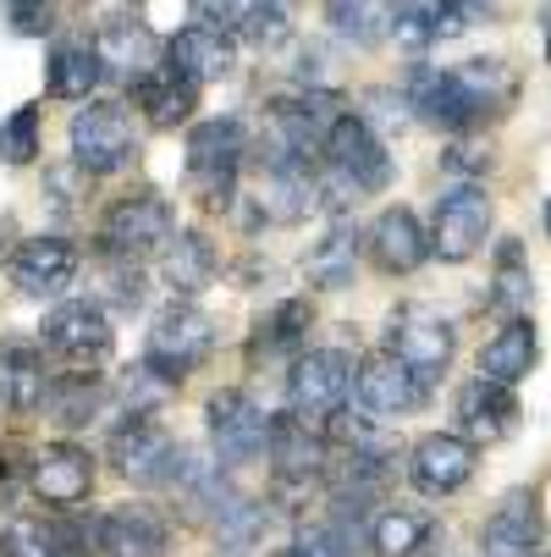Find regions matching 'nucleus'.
<instances>
[{
  "mask_svg": "<svg viewBox=\"0 0 551 557\" xmlns=\"http://www.w3.org/2000/svg\"><path fill=\"white\" fill-rule=\"evenodd\" d=\"M480 463V447L468 436H452V431H436L425 436L414 453H409V481L425 492V497H452L468 486V474Z\"/></svg>",
  "mask_w": 551,
  "mask_h": 557,
  "instance_id": "nucleus-11",
  "label": "nucleus"
},
{
  "mask_svg": "<svg viewBox=\"0 0 551 557\" xmlns=\"http://www.w3.org/2000/svg\"><path fill=\"white\" fill-rule=\"evenodd\" d=\"M100 381L95 375H61V381H50V392H45V404L55 409V420L61 425H89V414L100 409Z\"/></svg>",
  "mask_w": 551,
  "mask_h": 557,
  "instance_id": "nucleus-34",
  "label": "nucleus"
},
{
  "mask_svg": "<svg viewBox=\"0 0 551 557\" xmlns=\"http://www.w3.org/2000/svg\"><path fill=\"white\" fill-rule=\"evenodd\" d=\"M546 232H551V199H546Z\"/></svg>",
  "mask_w": 551,
  "mask_h": 557,
  "instance_id": "nucleus-41",
  "label": "nucleus"
},
{
  "mask_svg": "<svg viewBox=\"0 0 551 557\" xmlns=\"http://www.w3.org/2000/svg\"><path fill=\"white\" fill-rule=\"evenodd\" d=\"M215 348V326H210V314L193 309V304H172L154 314V326H149V370L154 375H166V381H183V370H193L204 354Z\"/></svg>",
  "mask_w": 551,
  "mask_h": 557,
  "instance_id": "nucleus-2",
  "label": "nucleus"
},
{
  "mask_svg": "<svg viewBox=\"0 0 551 557\" xmlns=\"http://www.w3.org/2000/svg\"><path fill=\"white\" fill-rule=\"evenodd\" d=\"M243 127L238 122H199L188 133V183L199 188V199L210 210L231 205V188H238V166H243Z\"/></svg>",
  "mask_w": 551,
  "mask_h": 557,
  "instance_id": "nucleus-1",
  "label": "nucleus"
},
{
  "mask_svg": "<svg viewBox=\"0 0 551 557\" xmlns=\"http://www.w3.org/2000/svg\"><path fill=\"white\" fill-rule=\"evenodd\" d=\"M100 77H105V61L89 45H61L45 66V89L55 100H89L100 89Z\"/></svg>",
  "mask_w": 551,
  "mask_h": 557,
  "instance_id": "nucleus-27",
  "label": "nucleus"
},
{
  "mask_svg": "<svg viewBox=\"0 0 551 557\" xmlns=\"http://www.w3.org/2000/svg\"><path fill=\"white\" fill-rule=\"evenodd\" d=\"M546 541V513L535 492H508L480 530V557H535Z\"/></svg>",
  "mask_w": 551,
  "mask_h": 557,
  "instance_id": "nucleus-14",
  "label": "nucleus"
},
{
  "mask_svg": "<svg viewBox=\"0 0 551 557\" xmlns=\"http://www.w3.org/2000/svg\"><path fill=\"white\" fill-rule=\"evenodd\" d=\"M45 343L66 359H100V354H111V321L100 304L72 298V304H55L45 314Z\"/></svg>",
  "mask_w": 551,
  "mask_h": 557,
  "instance_id": "nucleus-16",
  "label": "nucleus"
},
{
  "mask_svg": "<svg viewBox=\"0 0 551 557\" xmlns=\"http://www.w3.org/2000/svg\"><path fill=\"white\" fill-rule=\"evenodd\" d=\"M72 154H77V166L84 172H116L127 166V154H133V122L116 100H89L84 111L72 116Z\"/></svg>",
  "mask_w": 551,
  "mask_h": 557,
  "instance_id": "nucleus-6",
  "label": "nucleus"
},
{
  "mask_svg": "<svg viewBox=\"0 0 551 557\" xmlns=\"http://www.w3.org/2000/svg\"><path fill=\"white\" fill-rule=\"evenodd\" d=\"M486 232H491V199H486V188L463 183V188H452V194L436 205L430 255H441L447 265H458V260H468V255L486 249Z\"/></svg>",
  "mask_w": 551,
  "mask_h": 557,
  "instance_id": "nucleus-7",
  "label": "nucleus"
},
{
  "mask_svg": "<svg viewBox=\"0 0 551 557\" xmlns=\"http://www.w3.org/2000/svg\"><path fill=\"white\" fill-rule=\"evenodd\" d=\"M353 386H359V397H364V409H375V414H409V409H419L425 404V381L398 359V354H370L359 370H353Z\"/></svg>",
  "mask_w": 551,
  "mask_h": 557,
  "instance_id": "nucleus-15",
  "label": "nucleus"
},
{
  "mask_svg": "<svg viewBox=\"0 0 551 557\" xmlns=\"http://www.w3.org/2000/svg\"><path fill=\"white\" fill-rule=\"evenodd\" d=\"M111 453H116L122 474H127V481H138V486L177 481L183 463H188V458L177 453V442H172L161 425H149L143 414H133V425H122V431L111 436Z\"/></svg>",
  "mask_w": 551,
  "mask_h": 557,
  "instance_id": "nucleus-12",
  "label": "nucleus"
},
{
  "mask_svg": "<svg viewBox=\"0 0 551 557\" xmlns=\"http://www.w3.org/2000/svg\"><path fill=\"white\" fill-rule=\"evenodd\" d=\"M303 326H309V304H281L271 321L260 326V343H254V359L260 354H281V348H298V337H303Z\"/></svg>",
  "mask_w": 551,
  "mask_h": 557,
  "instance_id": "nucleus-36",
  "label": "nucleus"
},
{
  "mask_svg": "<svg viewBox=\"0 0 551 557\" xmlns=\"http://www.w3.org/2000/svg\"><path fill=\"white\" fill-rule=\"evenodd\" d=\"M7 23L17 34H45L50 28V0H7Z\"/></svg>",
  "mask_w": 551,
  "mask_h": 557,
  "instance_id": "nucleus-38",
  "label": "nucleus"
},
{
  "mask_svg": "<svg viewBox=\"0 0 551 557\" xmlns=\"http://www.w3.org/2000/svg\"><path fill=\"white\" fill-rule=\"evenodd\" d=\"M370 255H375V265L380 271H391V276H409V271H419L425 265V255H430V237H425V226L414 221V210H380L375 215V226H370Z\"/></svg>",
  "mask_w": 551,
  "mask_h": 557,
  "instance_id": "nucleus-18",
  "label": "nucleus"
},
{
  "mask_svg": "<svg viewBox=\"0 0 551 557\" xmlns=\"http://www.w3.org/2000/svg\"><path fill=\"white\" fill-rule=\"evenodd\" d=\"M409 106H414L430 127H447V133H463V127L486 122L480 100L468 95V84H463L458 66H414V72H409Z\"/></svg>",
  "mask_w": 551,
  "mask_h": 557,
  "instance_id": "nucleus-9",
  "label": "nucleus"
},
{
  "mask_svg": "<svg viewBox=\"0 0 551 557\" xmlns=\"http://www.w3.org/2000/svg\"><path fill=\"white\" fill-rule=\"evenodd\" d=\"M321 154L331 161L337 177H348V183L364 188V194H380V188L391 183V154H386V144H380L375 127H370L364 116H353V111H342V116L331 122Z\"/></svg>",
  "mask_w": 551,
  "mask_h": 557,
  "instance_id": "nucleus-5",
  "label": "nucleus"
},
{
  "mask_svg": "<svg viewBox=\"0 0 551 557\" xmlns=\"http://www.w3.org/2000/svg\"><path fill=\"white\" fill-rule=\"evenodd\" d=\"M276 557H309V552H303V546H287V552H276Z\"/></svg>",
  "mask_w": 551,
  "mask_h": 557,
  "instance_id": "nucleus-39",
  "label": "nucleus"
},
{
  "mask_svg": "<svg viewBox=\"0 0 551 557\" xmlns=\"http://www.w3.org/2000/svg\"><path fill=\"white\" fill-rule=\"evenodd\" d=\"M353 260H359V226L348 215H337L326 226V237L309 249V282L321 287H348L353 282Z\"/></svg>",
  "mask_w": 551,
  "mask_h": 557,
  "instance_id": "nucleus-28",
  "label": "nucleus"
},
{
  "mask_svg": "<svg viewBox=\"0 0 551 557\" xmlns=\"http://www.w3.org/2000/svg\"><path fill=\"white\" fill-rule=\"evenodd\" d=\"M166 55H172V66H183L193 77V84H210V77H226L231 66H238V50H231L226 28H215V23H188L166 45Z\"/></svg>",
  "mask_w": 551,
  "mask_h": 557,
  "instance_id": "nucleus-23",
  "label": "nucleus"
},
{
  "mask_svg": "<svg viewBox=\"0 0 551 557\" xmlns=\"http://www.w3.org/2000/svg\"><path fill=\"white\" fill-rule=\"evenodd\" d=\"M430 535H436V519H430V513L386 508V513L370 524V552H375V557H414V552H425Z\"/></svg>",
  "mask_w": 551,
  "mask_h": 557,
  "instance_id": "nucleus-29",
  "label": "nucleus"
},
{
  "mask_svg": "<svg viewBox=\"0 0 551 557\" xmlns=\"http://www.w3.org/2000/svg\"><path fill=\"white\" fill-rule=\"evenodd\" d=\"M518 420H524V409H518V397H513L508 381L480 375V381H468L458 392V425H463V436L475 447L480 442H508L518 431Z\"/></svg>",
  "mask_w": 551,
  "mask_h": 557,
  "instance_id": "nucleus-13",
  "label": "nucleus"
},
{
  "mask_svg": "<svg viewBox=\"0 0 551 557\" xmlns=\"http://www.w3.org/2000/svg\"><path fill=\"white\" fill-rule=\"evenodd\" d=\"M95 486V463L84 447H72V442H55L34 458V492L55 508H72V503H84Z\"/></svg>",
  "mask_w": 551,
  "mask_h": 557,
  "instance_id": "nucleus-19",
  "label": "nucleus"
},
{
  "mask_svg": "<svg viewBox=\"0 0 551 557\" xmlns=\"http://www.w3.org/2000/svg\"><path fill=\"white\" fill-rule=\"evenodd\" d=\"M172 232H177V221H172V205L161 194H127V199L111 205L100 237H105V249L116 260H138L149 249H161Z\"/></svg>",
  "mask_w": 551,
  "mask_h": 557,
  "instance_id": "nucleus-8",
  "label": "nucleus"
},
{
  "mask_svg": "<svg viewBox=\"0 0 551 557\" xmlns=\"http://www.w3.org/2000/svg\"><path fill=\"white\" fill-rule=\"evenodd\" d=\"M265 447H271V463H276L281 481H309V474L326 469V442L314 436L298 414H276Z\"/></svg>",
  "mask_w": 551,
  "mask_h": 557,
  "instance_id": "nucleus-24",
  "label": "nucleus"
},
{
  "mask_svg": "<svg viewBox=\"0 0 551 557\" xmlns=\"http://www.w3.org/2000/svg\"><path fill=\"white\" fill-rule=\"evenodd\" d=\"M468 23H475V0H398L391 7V34L414 50L458 39Z\"/></svg>",
  "mask_w": 551,
  "mask_h": 557,
  "instance_id": "nucleus-17",
  "label": "nucleus"
},
{
  "mask_svg": "<svg viewBox=\"0 0 551 557\" xmlns=\"http://www.w3.org/2000/svg\"><path fill=\"white\" fill-rule=\"evenodd\" d=\"M210 276H215V249L204 232L166 237V282L177 293H199V287H210Z\"/></svg>",
  "mask_w": 551,
  "mask_h": 557,
  "instance_id": "nucleus-31",
  "label": "nucleus"
},
{
  "mask_svg": "<svg viewBox=\"0 0 551 557\" xmlns=\"http://www.w3.org/2000/svg\"><path fill=\"white\" fill-rule=\"evenodd\" d=\"M77 276V249L66 244V237H28V244L17 249L12 260V282L23 293H61L66 282Z\"/></svg>",
  "mask_w": 551,
  "mask_h": 557,
  "instance_id": "nucleus-21",
  "label": "nucleus"
},
{
  "mask_svg": "<svg viewBox=\"0 0 551 557\" xmlns=\"http://www.w3.org/2000/svg\"><path fill=\"white\" fill-rule=\"evenodd\" d=\"M95 55H100L105 66H116V72L138 77V72H149V66H154L161 45H154V34H149V28H138V23H105V28H100V39H95Z\"/></svg>",
  "mask_w": 551,
  "mask_h": 557,
  "instance_id": "nucleus-30",
  "label": "nucleus"
},
{
  "mask_svg": "<svg viewBox=\"0 0 551 557\" xmlns=\"http://www.w3.org/2000/svg\"><path fill=\"white\" fill-rule=\"evenodd\" d=\"M353 392V359L342 348H314L292 364L287 397H292V414L298 420H331Z\"/></svg>",
  "mask_w": 551,
  "mask_h": 557,
  "instance_id": "nucleus-4",
  "label": "nucleus"
},
{
  "mask_svg": "<svg viewBox=\"0 0 551 557\" xmlns=\"http://www.w3.org/2000/svg\"><path fill=\"white\" fill-rule=\"evenodd\" d=\"M386 348L398 354L419 381H436V375L452 364L458 337H452L447 314H436V309H425V304H403L398 314H391V326H386Z\"/></svg>",
  "mask_w": 551,
  "mask_h": 557,
  "instance_id": "nucleus-3",
  "label": "nucleus"
},
{
  "mask_svg": "<svg viewBox=\"0 0 551 557\" xmlns=\"http://www.w3.org/2000/svg\"><path fill=\"white\" fill-rule=\"evenodd\" d=\"M238 34L254 39V45H265V50L281 45V39H287V0H249Z\"/></svg>",
  "mask_w": 551,
  "mask_h": 557,
  "instance_id": "nucleus-37",
  "label": "nucleus"
},
{
  "mask_svg": "<svg viewBox=\"0 0 551 557\" xmlns=\"http://www.w3.org/2000/svg\"><path fill=\"white\" fill-rule=\"evenodd\" d=\"M50 392V375H45V359L39 348L28 343H0V404L17 409V414H34Z\"/></svg>",
  "mask_w": 551,
  "mask_h": 557,
  "instance_id": "nucleus-25",
  "label": "nucleus"
},
{
  "mask_svg": "<svg viewBox=\"0 0 551 557\" xmlns=\"http://www.w3.org/2000/svg\"><path fill=\"white\" fill-rule=\"evenodd\" d=\"M133 100L149 111V122L154 127H177L188 111H193V100H199V84L183 72V66H149V72H138L133 77Z\"/></svg>",
  "mask_w": 551,
  "mask_h": 557,
  "instance_id": "nucleus-20",
  "label": "nucleus"
},
{
  "mask_svg": "<svg viewBox=\"0 0 551 557\" xmlns=\"http://www.w3.org/2000/svg\"><path fill=\"white\" fill-rule=\"evenodd\" d=\"M133 7H138V0H133Z\"/></svg>",
  "mask_w": 551,
  "mask_h": 557,
  "instance_id": "nucleus-42",
  "label": "nucleus"
},
{
  "mask_svg": "<svg viewBox=\"0 0 551 557\" xmlns=\"http://www.w3.org/2000/svg\"><path fill=\"white\" fill-rule=\"evenodd\" d=\"M326 23L353 45H375L391 28V12L380 7V0H326Z\"/></svg>",
  "mask_w": 551,
  "mask_h": 557,
  "instance_id": "nucleus-33",
  "label": "nucleus"
},
{
  "mask_svg": "<svg viewBox=\"0 0 551 557\" xmlns=\"http://www.w3.org/2000/svg\"><path fill=\"white\" fill-rule=\"evenodd\" d=\"M535 359H540V337H535V326L524 321V314H513V321L480 348V375L513 386V381H524L535 370Z\"/></svg>",
  "mask_w": 551,
  "mask_h": 557,
  "instance_id": "nucleus-26",
  "label": "nucleus"
},
{
  "mask_svg": "<svg viewBox=\"0 0 551 557\" xmlns=\"http://www.w3.org/2000/svg\"><path fill=\"white\" fill-rule=\"evenodd\" d=\"M546 55H551V12H546Z\"/></svg>",
  "mask_w": 551,
  "mask_h": 557,
  "instance_id": "nucleus-40",
  "label": "nucleus"
},
{
  "mask_svg": "<svg viewBox=\"0 0 551 557\" xmlns=\"http://www.w3.org/2000/svg\"><path fill=\"white\" fill-rule=\"evenodd\" d=\"M34 154H39V111L23 106V111H12V122H0V161L28 166Z\"/></svg>",
  "mask_w": 551,
  "mask_h": 557,
  "instance_id": "nucleus-35",
  "label": "nucleus"
},
{
  "mask_svg": "<svg viewBox=\"0 0 551 557\" xmlns=\"http://www.w3.org/2000/svg\"><path fill=\"white\" fill-rule=\"evenodd\" d=\"M210 436H215V453L226 463H254L265 453V436H271V420L265 409L254 404L249 392H215L210 397Z\"/></svg>",
  "mask_w": 551,
  "mask_h": 557,
  "instance_id": "nucleus-10",
  "label": "nucleus"
},
{
  "mask_svg": "<svg viewBox=\"0 0 551 557\" xmlns=\"http://www.w3.org/2000/svg\"><path fill=\"white\" fill-rule=\"evenodd\" d=\"M100 541H105L111 557H161L166 552V519L143 503H122L100 519Z\"/></svg>",
  "mask_w": 551,
  "mask_h": 557,
  "instance_id": "nucleus-22",
  "label": "nucleus"
},
{
  "mask_svg": "<svg viewBox=\"0 0 551 557\" xmlns=\"http://www.w3.org/2000/svg\"><path fill=\"white\" fill-rule=\"evenodd\" d=\"M529 298H535V276H529V265H524V249H518V244H502V255H497V282H491V309L513 321V314L529 309Z\"/></svg>",
  "mask_w": 551,
  "mask_h": 557,
  "instance_id": "nucleus-32",
  "label": "nucleus"
}]
</instances>
